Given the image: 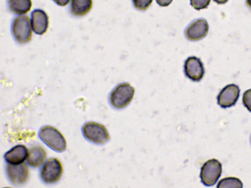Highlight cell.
Returning <instances> with one entry per match:
<instances>
[{"label": "cell", "instance_id": "6da1fadb", "mask_svg": "<svg viewBox=\"0 0 251 188\" xmlns=\"http://www.w3.org/2000/svg\"><path fill=\"white\" fill-rule=\"evenodd\" d=\"M134 92V88L129 83H121L118 85L111 93L109 96L110 103L115 109L124 108L132 100Z\"/></svg>", "mask_w": 251, "mask_h": 188}, {"label": "cell", "instance_id": "7a4b0ae2", "mask_svg": "<svg viewBox=\"0 0 251 188\" xmlns=\"http://www.w3.org/2000/svg\"><path fill=\"white\" fill-rule=\"evenodd\" d=\"M41 140L54 151L63 152L67 147L66 141L64 136L56 128L51 126H45L39 132Z\"/></svg>", "mask_w": 251, "mask_h": 188}, {"label": "cell", "instance_id": "3957f363", "mask_svg": "<svg viewBox=\"0 0 251 188\" xmlns=\"http://www.w3.org/2000/svg\"><path fill=\"white\" fill-rule=\"evenodd\" d=\"M32 25L27 15L15 17L11 25V31L14 39L19 44L29 42L32 37Z\"/></svg>", "mask_w": 251, "mask_h": 188}, {"label": "cell", "instance_id": "277c9868", "mask_svg": "<svg viewBox=\"0 0 251 188\" xmlns=\"http://www.w3.org/2000/svg\"><path fill=\"white\" fill-rule=\"evenodd\" d=\"M84 136L89 141L97 144H103L110 139L108 131L106 127L99 123L88 122L82 128Z\"/></svg>", "mask_w": 251, "mask_h": 188}, {"label": "cell", "instance_id": "5b68a950", "mask_svg": "<svg viewBox=\"0 0 251 188\" xmlns=\"http://www.w3.org/2000/svg\"><path fill=\"white\" fill-rule=\"evenodd\" d=\"M222 164L215 159L206 162L201 168L200 178L201 183L206 186L215 184L222 173Z\"/></svg>", "mask_w": 251, "mask_h": 188}, {"label": "cell", "instance_id": "8992f818", "mask_svg": "<svg viewBox=\"0 0 251 188\" xmlns=\"http://www.w3.org/2000/svg\"><path fill=\"white\" fill-rule=\"evenodd\" d=\"M63 173V167L60 161L57 158H50L43 166L40 171V177L47 184L57 182Z\"/></svg>", "mask_w": 251, "mask_h": 188}, {"label": "cell", "instance_id": "52a82bcc", "mask_svg": "<svg viewBox=\"0 0 251 188\" xmlns=\"http://www.w3.org/2000/svg\"><path fill=\"white\" fill-rule=\"evenodd\" d=\"M6 172L9 180L16 186L25 183L29 177L28 166L24 163L17 164H7Z\"/></svg>", "mask_w": 251, "mask_h": 188}, {"label": "cell", "instance_id": "ba28073f", "mask_svg": "<svg viewBox=\"0 0 251 188\" xmlns=\"http://www.w3.org/2000/svg\"><path fill=\"white\" fill-rule=\"evenodd\" d=\"M185 75L193 81H200L204 74L203 64L200 58L191 56L185 60L184 65Z\"/></svg>", "mask_w": 251, "mask_h": 188}, {"label": "cell", "instance_id": "9c48e42d", "mask_svg": "<svg viewBox=\"0 0 251 188\" xmlns=\"http://www.w3.org/2000/svg\"><path fill=\"white\" fill-rule=\"evenodd\" d=\"M239 94L240 89L237 85L229 84L224 88L218 94V103L223 108L231 107L235 104Z\"/></svg>", "mask_w": 251, "mask_h": 188}, {"label": "cell", "instance_id": "30bf717a", "mask_svg": "<svg viewBox=\"0 0 251 188\" xmlns=\"http://www.w3.org/2000/svg\"><path fill=\"white\" fill-rule=\"evenodd\" d=\"M209 25L203 19H199L193 22L186 28L185 34L186 38L193 41L202 39L207 35Z\"/></svg>", "mask_w": 251, "mask_h": 188}, {"label": "cell", "instance_id": "8fae6325", "mask_svg": "<svg viewBox=\"0 0 251 188\" xmlns=\"http://www.w3.org/2000/svg\"><path fill=\"white\" fill-rule=\"evenodd\" d=\"M31 25L34 32L38 35L45 33L49 26V18L43 10L36 9L31 13Z\"/></svg>", "mask_w": 251, "mask_h": 188}, {"label": "cell", "instance_id": "7c38bea8", "mask_svg": "<svg viewBox=\"0 0 251 188\" xmlns=\"http://www.w3.org/2000/svg\"><path fill=\"white\" fill-rule=\"evenodd\" d=\"M47 153L40 145H34L29 148L26 157V162L30 166L38 167L46 161Z\"/></svg>", "mask_w": 251, "mask_h": 188}, {"label": "cell", "instance_id": "4fadbf2b", "mask_svg": "<svg viewBox=\"0 0 251 188\" xmlns=\"http://www.w3.org/2000/svg\"><path fill=\"white\" fill-rule=\"evenodd\" d=\"M27 154L28 150L26 146L19 144L6 152L4 158L7 163L17 164L23 163L27 157Z\"/></svg>", "mask_w": 251, "mask_h": 188}, {"label": "cell", "instance_id": "5bb4252c", "mask_svg": "<svg viewBox=\"0 0 251 188\" xmlns=\"http://www.w3.org/2000/svg\"><path fill=\"white\" fill-rule=\"evenodd\" d=\"M92 6V0H72L70 11L74 16L81 17L86 15Z\"/></svg>", "mask_w": 251, "mask_h": 188}, {"label": "cell", "instance_id": "9a60e30c", "mask_svg": "<svg viewBox=\"0 0 251 188\" xmlns=\"http://www.w3.org/2000/svg\"><path fill=\"white\" fill-rule=\"evenodd\" d=\"M9 10L16 14H24L28 12L32 6L31 0H8Z\"/></svg>", "mask_w": 251, "mask_h": 188}, {"label": "cell", "instance_id": "2e32d148", "mask_svg": "<svg viewBox=\"0 0 251 188\" xmlns=\"http://www.w3.org/2000/svg\"><path fill=\"white\" fill-rule=\"evenodd\" d=\"M217 188H237L243 187V184L240 179L235 177H227L222 179L218 183Z\"/></svg>", "mask_w": 251, "mask_h": 188}, {"label": "cell", "instance_id": "e0dca14e", "mask_svg": "<svg viewBox=\"0 0 251 188\" xmlns=\"http://www.w3.org/2000/svg\"><path fill=\"white\" fill-rule=\"evenodd\" d=\"M152 0H132L134 6L139 10H146L151 4Z\"/></svg>", "mask_w": 251, "mask_h": 188}, {"label": "cell", "instance_id": "ac0fdd59", "mask_svg": "<svg viewBox=\"0 0 251 188\" xmlns=\"http://www.w3.org/2000/svg\"><path fill=\"white\" fill-rule=\"evenodd\" d=\"M210 2V0H190L191 6L198 10L206 8Z\"/></svg>", "mask_w": 251, "mask_h": 188}, {"label": "cell", "instance_id": "d6986e66", "mask_svg": "<svg viewBox=\"0 0 251 188\" xmlns=\"http://www.w3.org/2000/svg\"><path fill=\"white\" fill-rule=\"evenodd\" d=\"M243 103L245 107L251 112V89L247 90L244 93Z\"/></svg>", "mask_w": 251, "mask_h": 188}, {"label": "cell", "instance_id": "ffe728a7", "mask_svg": "<svg viewBox=\"0 0 251 188\" xmlns=\"http://www.w3.org/2000/svg\"><path fill=\"white\" fill-rule=\"evenodd\" d=\"M156 2L161 6H167L172 2L173 0H156Z\"/></svg>", "mask_w": 251, "mask_h": 188}, {"label": "cell", "instance_id": "44dd1931", "mask_svg": "<svg viewBox=\"0 0 251 188\" xmlns=\"http://www.w3.org/2000/svg\"><path fill=\"white\" fill-rule=\"evenodd\" d=\"M57 5L60 6H65L69 2L70 0H53Z\"/></svg>", "mask_w": 251, "mask_h": 188}, {"label": "cell", "instance_id": "7402d4cb", "mask_svg": "<svg viewBox=\"0 0 251 188\" xmlns=\"http://www.w3.org/2000/svg\"><path fill=\"white\" fill-rule=\"evenodd\" d=\"M218 4H224L226 3L228 0H213Z\"/></svg>", "mask_w": 251, "mask_h": 188}, {"label": "cell", "instance_id": "603a6c76", "mask_svg": "<svg viewBox=\"0 0 251 188\" xmlns=\"http://www.w3.org/2000/svg\"><path fill=\"white\" fill-rule=\"evenodd\" d=\"M246 3L248 7L251 9V0H246Z\"/></svg>", "mask_w": 251, "mask_h": 188}, {"label": "cell", "instance_id": "cb8c5ba5", "mask_svg": "<svg viewBox=\"0 0 251 188\" xmlns=\"http://www.w3.org/2000/svg\"></svg>", "mask_w": 251, "mask_h": 188}]
</instances>
